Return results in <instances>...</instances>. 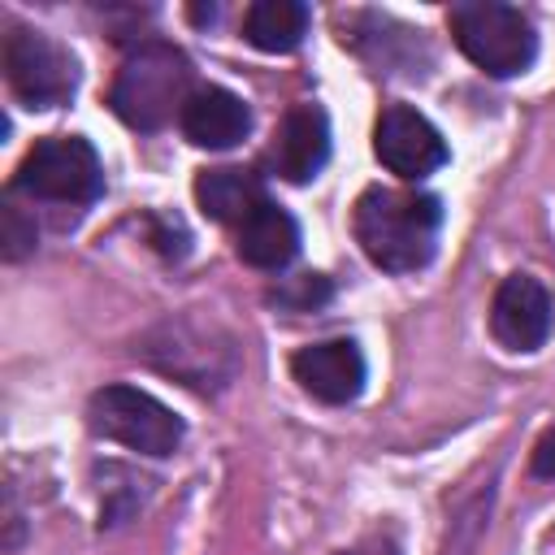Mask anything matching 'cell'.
<instances>
[{
    "label": "cell",
    "mask_w": 555,
    "mask_h": 555,
    "mask_svg": "<svg viewBox=\"0 0 555 555\" xmlns=\"http://www.w3.org/2000/svg\"><path fill=\"white\" fill-rule=\"evenodd\" d=\"M338 555H399V542L390 533H369V538H360L356 546H347Z\"/></svg>",
    "instance_id": "e0dca14e"
},
{
    "label": "cell",
    "mask_w": 555,
    "mask_h": 555,
    "mask_svg": "<svg viewBox=\"0 0 555 555\" xmlns=\"http://www.w3.org/2000/svg\"><path fill=\"white\" fill-rule=\"evenodd\" d=\"M87 425L100 438L121 442L139 455H173L186 434V425H182V416H173V408H165L156 395H147L139 386H121V382L91 395Z\"/></svg>",
    "instance_id": "277c9868"
},
{
    "label": "cell",
    "mask_w": 555,
    "mask_h": 555,
    "mask_svg": "<svg viewBox=\"0 0 555 555\" xmlns=\"http://www.w3.org/2000/svg\"><path fill=\"white\" fill-rule=\"evenodd\" d=\"M373 152L390 173H399L408 182L447 165V143H442L438 126L408 104L382 108V117L373 126Z\"/></svg>",
    "instance_id": "52a82bcc"
},
{
    "label": "cell",
    "mask_w": 555,
    "mask_h": 555,
    "mask_svg": "<svg viewBox=\"0 0 555 555\" xmlns=\"http://www.w3.org/2000/svg\"><path fill=\"white\" fill-rule=\"evenodd\" d=\"M291 373L321 403H351L364 390V356L351 338H325L295 351Z\"/></svg>",
    "instance_id": "9c48e42d"
},
{
    "label": "cell",
    "mask_w": 555,
    "mask_h": 555,
    "mask_svg": "<svg viewBox=\"0 0 555 555\" xmlns=\"http://www.w3.org/2000/svg\"><path fill=\"white\" fill-rule=\"evenodd\" d=\"M4 78H9L13 95L30 108H56L78 87L74 56L61 43H52L48 35L30 30V26L9 30V39H4Z\"/></svg>",
    "instance_id": "8992f818"
},
{
    "label": "cell",
    "mask_w": 555,
    "mask_h": 555,
    "mask_svg": "<svg viewBox=\"0 0 555 555\" xmlns=\"http://www.w3.org/2000/svg\"><path fill=\"white\" fill-rule=\"evenodd\" d=\"M490 334L507 351H538L551 334V295L538 278L512 273L499 282L490 304Z\"/></svg>",
    "instance_id": "ba28073f"
},
{
    "label": "cell",
    "mask_w": 555,
    "mask_h": 555,
    "mask_svg": "<svg viewBox=\"0 0 555 555\" xmlns=\"http://www.w3.org/2000/svg\"><path fill=\"white\" fill-rule=\"evenodd\" d=\"M356 243L386 273H412L429 264L442 230V204L425 191L369 186L351 212Z\"/></svg>",
    "instance_id": "6da1fadb"
},
{
    "label": "cell",
    "mask_w": 555,
    "mask_h": 555,
    "mask_svg": "<svg viewBox=\"0 0 555 555\" xmlns=\"http://www.w3.org/2000/svg\"><path fill=\"white\" fill-rule=\"evenodd\" d=\"M13 191L48 204H91L104 191V169L87 139L52 134L26 152V160L17 165Z\"/></svg>",
    "instance_id": "5b68a950"
},
{
    "label": "cell",
    "mask_w": 555,
    "mask_h": 555,
    "mask_svg": "<svg viewBox=\"0 0 555 555\" xmlns=\"http://www.w3.org/2000/svg\"><path fill=\"white\" fill-rule=\"evenodd\" d=\"M455 48L486 74L494 78H512L525 74L538 56V35L533 22L516 9V4H499V0H464L447 13Z\"/></svg>",
    "instance_id": "3957f363"
},
{
    "label": "cell",
    "mask_w": 555,
    "mask_h": 555,
    "mask_svg": "<svg viewBox=\"0 0 555 555\" xmlns=\"http://www.w3.org/2000/svg\"><path fill=\"white\" fill-rule=\"evenodd\" d=\"M330 160V121L317 104H295L286 108L273 147H269V165L273 173H282L286 182H308L325 169Z\"/></svg>",
    "instance_id": "30bf717a"
},
{
    "label": "cell",
    "mask_w": 555,
    "mask_h": 555,
    "mask_svg": "<svg viewBox=\"0 0 555 555\" xmlns=\"http://www.w3.org/2000/svg\"><path fill=\"white\" fill-rule=\"evenodd\" d=\"M533 477H555V425L538 438V447H533Z\"/></svg>",
    "instance_id": "2e32d148"
},
{
    "label": "cell",
    "mask_w": 555,
    "mask_h": 555,
    "mask_svg": "<svg viewBox=\"0 0 555 555\" xmlns=\"http://www.w3.org/2000/svg\"><path fill=\"white\" fill-rule=\"evenodd\" d=\"M195 204L212 221H243L256 204H264V186L251 169L221 165V169H199L195 178Z\"/></svg>",
    "instance_id": "4fadbf2b"
},
{
    "label": "cell",
    "mask_w": 555,
    "mask_h": 555,
    "mask_svg": "<svg viewBox=\"0 0 555 555\" xmlns=\"http://www.w3.org/2000/svg\"><path fill=\"white\" fill-rule=\"evenodd\" d=\"M178 121H182V134L195 147L221 152V147H234L251 130V108L234 91H225V87H199L186 100V108H182Z\"/></svg>",
    "instance_id": "8fae6325"
},
{
    "label": "cell",
    "mask_w": 555,
    "mask_h": 555,
    "mask_svg": "<svg viewBox=\"0 0 555 555\" xmlns=\"http://www.w3.org/2000/svg\"><path fill=\"white\" fill-rule=\"evenodd\" d=\"M0 251L4 260H22L35 251V217H26L13 195H4L0 204Z\"/></svg>",
    "instance_id": "9a60e30c"
},
{
    "label": "cell",
    "mask_w": 555,
    "mask_h": 555,
    "mask_svg": "<svg viewBox=\"0 0 555 555\" xmlns=\"http://www.w3.org/2000/svg\"><path fill=\"white\" fill-rule=\"evenodd\" d=\"M308 35V4L299 0H256L243 13V39L260 52H295Z\"/></svg>",
    "instance_id": "5bb4252c"
},
{
    "label": "cell",
    "mask_w": 555,
    "mask_h": 555,
    "mask_svg": "<svg viewBox=\"0 0 555 555\" xmlns=\"http://www.w3.org/2000/svg\"><path fill=\"white\" fill-rule=\"evenodd\" d=\"M238 260L251 264V269H286L299 251V225L286 208L278 204H256L243 221H238Z\"/></svg>",
    "instance_id": "7c38bea8"
},
{
    "label": "cell",
    "mask_w": 555,
    "mask_h": 555,
    "mask_svg": "<svg viewBox=\"0 0 555 555\" xmlns=\"http://www.w3.org/2000/svg\"><path fill=\"white\" fill-rule=\"evenodd\" d=\"M191 95H195L191 91V61L182 56V48H173L165 39H147L121 61L113 91H108V104L134 130H160L173 113L182 117Z\"/></svg>",
    "instance_id": "7a4b0ae2"
}]
</instances>
